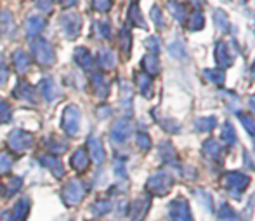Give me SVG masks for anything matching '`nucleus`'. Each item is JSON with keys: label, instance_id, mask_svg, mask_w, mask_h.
<instances>
[{"label": "nucleus", "instance_id": "1", "mask_svg": "<svg viewBox=\"0 0 255 221\" xmlns=\"http://www.w3.org/2000/svg\"><path fill=\"white\" fill-rule=\"evenodd\" d=\"M172 185H174V180H172L168 174L165 173H158L149 180L148 188L149 192L154 195H167L168 192L172 190Z\"/></svg>", "mask_w": 255, "mask_h": 221}, {"label": "nucleus", "instance_id": "2", "mask_svg": "<svg viewBox=\"0 0 255 221\" xmlns=\"http://www.w3.org/2000/svg\"><path fill=\"white\" fill-rule=\"evenodd\" d=\"M224 185L235 194V197H240V194L250 185V178L242 173H228L224 176Z\"/></svg>", "mask_w": 255, "mask_h": 221}, {"label": "nucleus", "instance_id": "3", "mask_svg": "<svg viewBox=\"0 0 255 221\" xmlns=\"http://www.w3.org/2000/svg\"><path fill=\"white\" fill-rule=\"evenodd\" d=\"M170 216H172V221H191L189 204L184 197H177L170 204Z\"/></svg>", "mask_w": 255, "mask_h": 221}, {"label": "nucleus", "instance_id": "4", "mask_svg": "<svg viewBox=\"0 0 255 221\" xmlns=\"http://www.w3.org/2000/svg\"><path fill=\"white\" fill-rule=\"evenodd\" d=\"M215 61L221 68H228V66L233 65V56L229 54L228 45L222 40H219L217 45H215Z\"/></svg>", "mask_w": 255, "mask_h": 221}, {"label": "nucleus", "instance_id": "5", "mask_svg": "<svg viewBox=\"0 0 255 221\" xmlns=\"http://www.w3.org/2000/svg\"><path fill=\"white\" fill-rule=\"evenodd\" d=\"M203 153L207 157H210V159L217 160L222 153V148L217 140H208V141H205V145H203Z\"/></svg>", "mask_w": 255, "mask_h": 221}, {"label": "nucleus", "instance_id": "6", "mask_svg": "<svg viewBox=\"0 0 255 221\" xmlns=\"http://www.w3.org/2000/svg\"><path fill=\"white\" fill-rule=\"evenodd\" d=\"M203 26H205V17H203V14L196 9L193 14H189L188 28H189V30H193V31H198V30H202Z\"/></svg>", "mask_w": 255, "mask_h": 221}, {"label": "nucleus", "instance_id": "7", "mask_svg": "<svg viewBox=\"0 0 255 221\" xmlns=\"http://www.w3.org/2000/svg\"><path fill=\"white\" fill-rule=\"evenodd\" d=\"M214 21H215V24H217V28L221 31H229V19H228V16H226V12H222V10H215V14H214Z\"/></svg>", "mask_w": 255, "mask_h": 221}, {"label": "nucleus", "instance_id": "8", "mask_svg": "<svg viewBox=\"0 0 255 221\" xmlns=\"http://www.w3.org/2000/svg\"><path fill=\"white\" fill-rule=\"evenodd\" d=\"M215 126H217L215 117H203V119L196 120V129L198 131H212Z\"/></svg>", "mask_w": 255, "mask_h": 221}, {"label": "nucleus", "instance_id": "9", "mask_svg": "<svg viewBox=\"0 0 255 221\" xmlns=\"http://www.w3.org/2000/svg\"><path fill=\"white\" fill-rule=\"evenodd\" d=\"M238 119L242 120V124L245 126L247 133L255 138V120L252 119V117L247 115V113H238Z\"/></svg>", "mask_w": 255, "mask_h": 221}, {"label": "nucleus", "instance_id": "10", "mask_svg": "<svg viewBox=\"0 0 255 221\" xmlns=\"http://www.w3.org/2000/svg\"><path fill=\"white\" fill-rule=\"evenodd\" d=\"M205 77L210 78V80L217 85H222L226 80V73L222 72V70H207V72H205Z\"/></svg>", "mask_w": 255, "mask_h": 221}, {"label": "nucleus", "instance_id": "11", "mask_svg": "<svg viewBox=\"0 0 255 221\" xmlns=\"http://www.w3.org/2000/svg\"><path fill=\"white\" fill-rule=\"evenodd\" d=\"M222 140H224V143H228V145L236 143V133L229 124H224V127H222Z\"/></svg>", "mask_w": 255, "mask_h": 221}, {"label": "nucleus", "instance_id": "12", "mask_svg": "<svg viewBox=\"0 0 255 221\" xmlns=\"http://www.w3.org/2000/svg\"><path fill=\"white\" fill-rule=\"evenodd\" d=\"M128 131H130V127H128L127 124H125V122H118V124H117V127H115L113 136L117 138V141H124L125 138H127Z\"/></svg>", "mask_w": 255, "mask_h": 221}, {"label": "nucleus", "instance_id": "13", "mask_svg": "<svg viewBox=\"0 0 255 221\" xmlns=\"http://www.w3.org/2000/svg\"><path fill=\"white\" fill-rule=\"evenodd\" d=\"M219 220L221 221H236L238 220V216H236V213L233 211L229 206H222V209L219 211Z\"/></svg>", "mask_w": 255, "mask_h": 221}, {"label": "nucleus", "instance_id": "14", "mask_svg": "<svg viewBox=\"0 0 255 221\" xmlns=\"http://www.w3.org/2000/svg\"><path fill=\"white\" fill-rule=\"evenodd\" d=\"M144 66H146V70H148L149 73H158V70H160V65H158L156 56H153V54L146 56V58H144Z\"/></svg>", "mask_w": 255, "mask_h": 221}, {"label": "nucleus", "instance_id": "15", "mask_svg": "<svg viewBox=\"0 0 255 221\" xmlns=\"http://www.w3.org/2000/svg\"><path fill=\"white\" fill-rule=\"evenodd\" d=\"M170 9H172V12H174V17H177V21H184V17H186V9L182 5H179L177 2H175V5L170 2Z\"/></svg>", "mask_w": 255, "mask_h": 221}, {"label": "nucleus", "instance_id": "16", "mask_svg": "<svg viewBox=\"0 0 255 221\" xmlns=\"http://www.w3.org/2000/svg\"><path fill=\"white\" fill-rule=\"evenodd\" d=\"M42 24H44V21H42L40 17H31V19L28 21V33H37L42 28Z\"/></svg>", "mask_w": 255, "mask_h": 221}, {"label": "nucleus", "instance_id": "17", "mask_svg": "<svg viewBox=\"0 0 255 221\" xmlns=\"http://www.w3.org/2000/svg\"><path fill=\"white\" fill-rule=\"evenodd\" d=\"M130 17H132V21H134L137 26H141V28H144V21H142V16H141V12H139V9L137 7H132L130 9Z\"/></svg>", "mask_w": 255, "mask_h": 221}, {"label": "nucleus", "instance_id": "18", "mask_svg": "<svg viewBox=\"0 0 255 221\" xmlns=\"http://www.w3.org/2000/svg\"><path fill=\"white\" fill-rule=\"evenodd\" d=\"M94 7L101 12H106L111 7V0H94Z\"/></svg>", "mask_w": 255, "mask_h": 221}, {"label": "nucleus", "instance_id": "19", "mask_svg": "<svg viewBox=\"0 0 255 221\" xmlns=\"http://www.w3.org/2000/svg\"><path fill=\"white\" fill-rule=\"evenodd\" d=\"M151 17H153L154 23H156V26H161V24H163V19H161V16H160V9H158V7H153V10H151Z\"/></svg>", "mask_w": 255, "mask_h": 221}, {"label": "nucleus", "instance_id": "20", "mask_svg": "<svg viewBox=\"0 0 255 221\" xmlns=\"http://www.w3.org/2000/svg\"><path fill=\"white\" fill-rule=\"evenodd\" d=\"M139 145H141V148L142 150H148L149 148V138L146 136V134H139Z\"/></svg>", "mask_w": 255, "mask_h": 221}, {"label": "nucleus", "instance_id": "21", "mask_svg": "<svg viewBox=\"0 0 255 221\" xmlns=\"http://www.w3.org/2000/svg\"><path fill=\"white\" fill-rule=\"evenodd\" d=\"M149 47L153 49V51H158V44H156V38H149Z\"/></svg>", "mask_w": 255, "mask_h": 221}, {"label": "nucleus", "instance_id": "22", "mask_svg": "<svg viewBox=\"0 0 255 221\" xmlns=\"http://www.w3.org/2000/svg\"><path fill=\"white\" fill-rule=\"evenodd\" d=\"M250 110H252V112H255V96H252V98H250Z\"/></svg>", "mask_w": 255, "mask_h": 221}, {"label": "nucleus", "instance_id": "23", "mask_svg": "<svg viewBox=\"0 0 255 221\" xmlns=\"http://www.w3.org/2000/svg\"><path fill=\"white\" fill-rule=\"evenodd\" d=\"M191 3H193L195 7H200V5L203 3V0H191Z\"/></svg>", "mask_w": 255, "mask_h": 221}, {"label": "nucleus", "instance_id": "24", "mask_svg": "<svg viewBox=\"0 0 255 221\" xmlns=\"http://www.w3.org/2000/svg\"><path fill=\"white\" fill-rule=\"evenodd\" d=\"M77 0H64V3H75Z\"/></svg>", "mask_w": 255, "mask_h": 221}, {"label": "nucleus", "instance_id": "25", "mask_svg": "<svg viewBox=\"0 0 255 221\" xmlns=\"http://www.w3.org/2000/svg\"><path fill=\"white\" fill-rule=\"evenodd\" d=\"M252 77H255V61H254V66H252Z\"/></svg>", "mask_w": 255, "mask_h": 221}, {"label": "nucleus", "instance_id": "26", "mask_svg": "<svg viewBox=\"0 0 255 221\" xmlns=\"http://www.w3.org/2000/svg\"><path fill=\"white\" fill-rule=\"evenodd\" d=\"M170 2H177V0H170Z\"/></svg>", "mask_w": 255, "mask_h": 221}]
</instances>
